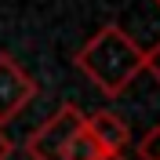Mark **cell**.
I'll return each mask as SVG.
<instances>
[{
	"label": "cell",
	"instance_id": "6",
	"mask_svg": "<svg viewBox=\"0 0 160 160\" xmlns=\"http://www.w3.org/2000/svg\"><path fill=\"white\" fill-rule=\"evenodd\" d=\"M138 160H160V124H153L138 138Z\"/></svg>",
	"mask_w": 160,
	"mask_h": 160
},
{
	"label": "cell",
	"instance_id": "3",
	"mask_svg": "<svg viewBox=\"0 0 160 160\" xmlns=\"http://www.w3.org/2000/svg\"><path fill=\"white\" fill-rule=\"evenodd\" d=\"M40 95L37 80L22 69L18 58H11L8 51H0V128L22 117V109Z\"/></svg>",
	"mask_w": 160,
	"mask_h": 160
},
{
	"label": "cell",
	"instance_id": "10",
	"mask_svg": "<svg viewBox=\"0 0 160 160\" xmlns=\"http://www.w3.org/2000/svg\"><path fill=\"white\" fill-rule=\"evenodd\" d=\"M153 4H157V8H160V0H153Z\"/></svg>",
	"mask_w": 160,
	"mask_h": 160
},
{
	"label": "cell",
	"instance_id": "4",
	"mask_svg": "<svg viewBox=\"0 0 160 160\" xmlns=\"http://www.w3.org/2000/svg\"><path fill=\"white\" fill-rule=\"evenodd\" d=\"M88 131H91V138L98 142L102 153H124V149L131 146V128H128V120L117 117L113 109L91 113V117H88Z\"/></svg>",
	"mask_w": 160,
	"mask_h": 160
},
{
	"label": "cell",
	"instance_id": "7",
	"mask_svg": "<svg viewBox=\"0 0 160 160\" xmlns=\"http://www.w3.org/2000/svg\"><path fill=\"white\" fill-rule=\"evenodd\" d=\"M146 69H149L153 77H157V84H160V40L146 51Z\"/></svg>",
	"mask_w": 160,
	"mask_h": 160
},
{
	"label": "cell",
	"instance_id": "8",
	"mask_svg": "<svg viewBox=\"0 0 160 160\" xmlns=\"http://www.w3.org/2000/svg\"><path fill=\"white\" fill-rule=\"evenodd\" d=\"M11 149H15V146H11V138H8V131L0 128V160H8V157H11Z\"/></svg>",
	"mask_w": 160,
	"mask_h": 160
},
{
	"label": "cell",
	"instance_id": "9",
	"mask_svg": "<svg viewBox=\"0 0 160 160\" xmlns=\"http://www.w3.org/2000/svg\"><path fill=\"white\" fill-rule=\"evenodd\" d=\"M98 160H128L124 153H106V157H98Z\"/></svg>",
	"mask_w": 160,
	"mask_h": 160
},
{
	"label": "cell",
	"instance_id": "2",
	"mask_svg": "<svg viewBox=\"0 0 160 160\" xmlns=\"http://www.w3.org/2000/svg\"><path fill=\"white\" fill-rule=\"evenodd\" d=\"M88 124V117L77 106H62L55 109L33 135L26 138V153L29 160H69V142L77 138V131Z\"/></svg>",
	"mask_w": 160,
	"mask_h": 160
},
{
	"label": "cell",
	"instance_id": "1",
	"mask_svg": "<svg viewBox=\"0 0 160 160\" xmlns=\"http://www.w3.org/2000/svg\"><path fill=\"white\" fill-rule=\"evenodd\" d=\"M77 69L102 91V95H124L135 80L146 73V51L120 29V26H102L91 40H84V48L73 55Z\"/></svg>",
	"mask_w": 160,
	"mask_h": 160
},
{
	"label": "cell",
	"instance_id": "5",
	"mask_svg": "<svg viewBox=\"0 0 160 160\" xmlns=\"http://www.w3.org/2000/svg\"><path fill=\"white\" fill-rule=\"evenodd\" d=\"M98 157H106V153L98 149V142L91 138V131H88V124L77 131V138L69 142V160H98Z\"/></svg>",
	"mask_w": 160,
	"mask_h": 160
}]
</instances>
